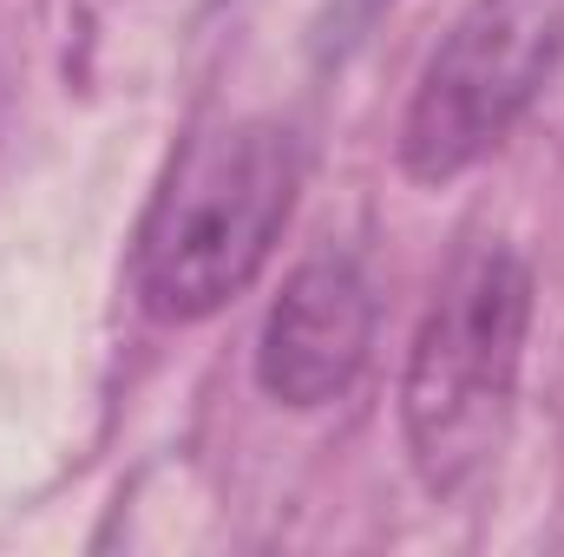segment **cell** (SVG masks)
Segmentation results:
<instances>
[{
  "label": "cell",
  "instance_id": "cell-3",
  "mask_svg": "<svg viewBox=\"0 0 564 557\" xmlns=\"http://www.w3.org/2000/svg\"><path fill=\"white\" fill-rule=\"evenodd\" d=\"M564 59V0H473L433 46L401 119V171L453 184L532 112Z\"/></svg>",
  "mask_w": 564,
  "mask_h": 557
},
{
  "label": "cell",
  "instance_id": "cell-2",
  "mask_svg": "<svg viewBox=\"0 0 564 557\" xmlns=\"http://www.w3.org/2000/svg\"><path fill=\"white\" fill-rule=\"evenodd\" d=\"M295 177H302L295 139L270 119L197 132L171 157L139 223L132 288L144 315L184 328L237 302L276 250L295 204Z\"/></svg>",
  "mask_w": 564,
  "mask_h": 557
},
{
  "label": "cell",
  "instance_id": "cell-1",
  "mask_svg": "<svg viewBox=\"0 0 564 557\" xmlns=\"http://www.w3.org/2000/svg\"><path fill=\"white\" fill-rule=\"evenodd\" d=\"M532 335V270L506 243H473L414 328L401 374L408 459L433 499L473 492L512 433Z\"/></svg>",
  "mask_w": 564,
  "mask_h": 557
},
{
  "label": "cell",
  "instance_id": "cell-4",
  "mask_svg": "<svg viewBox=\"0 0 564 557\" xmlns=\"http://www.w3.org/2000/svg\"><path fill=\"white\" fill-rule=\"evenodd\" d=\"M375 348V288L355 256H308L263 315L257 387L282 407H328Z\"/></svg>",
  "mask_w": 564,
  "mask_h": 557
}]
</instances>
